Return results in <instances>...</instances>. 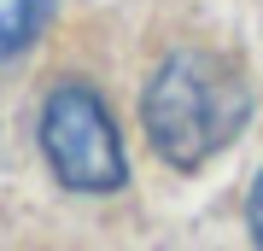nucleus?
Listing matches in <instances>:
<instances>
[{
  "label": "nucleus",
  "mask_w": 263,
  "mask_h": 251,
  "mask_svg": "<svg viewBox=\"0 0 263 251\" xmlns=\"http://www.w3.org/2000/svg\"><path fill=\"white\" fill-rule=\"evenodd\" d=\"M246 111H252V93L240 70L199 47L170 53L146 88V134L158 158L176 169H199L205 158H216L246 129Z\"/></svg>",
  "instance_id": "f257e3e1"
},
{
  "label": "nucleus",
  "mask_w": 263,
  "mask_h": 251,
  "mask_svg": "<svg viewBox=\"0 0 263 251\" xmlns=\"http://www.w3.org/2000/svg\"><path fill=\"white\" fill-rule=\"evenodd\" d=\"M41 152H47L53 176L70 193H117L129 181L111 111L82 82H65V88L47 93V105H41Z\"/></svg>",
  "instance_id": "f03ea898"
},
{
  "label": "nucleus",
  "mask_w": 263,
  "mask_h": 251,
  "mask_svg": "<svg viewBox=\"0 0 263 251\" xmlns=\"http://www.w3.org/2000/svg\"><path fill=\"white\" fill-rule=\"evenodd\" d=\"M41 18H47V0H0V65L35 41Z\"/></svg>",
  "instance_id": "7ed1b4c3"
},
{
  "label": "nucleus",
  "mask_w": 263,
  "mask_h": 251,
  "mask_svg": "<svg viewBox=\"0 0 263 251\" xmlns=\"http://www.w3.org/2000/svg\"><path fill=\"white\" fill-rule=\"evenodd\" d=\"M246 222H252V245L263 251V169H257V181H252V199H246Z\"/></svg>",
  "instance_id": "20e7f679"
}]
</instances>
